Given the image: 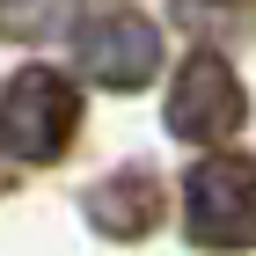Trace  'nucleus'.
<instances>
[{
	"mask_svg": "<svg viewBox=\"0 0 256 256\" xmlns=\"http://www.w3.org/2000/svg\"><path fill=\"white\" fill-rule=\"evenodd\" d=\"M80 139V88L59 66H22L0 88V154L22 168H52Z\"/></svg>",
	"mask_w": 256,
	"mask_h": 256,
	"instance_id": "obj_1",
	"label": "nucleus"
},
{
	"mask_svg": "<svg viewBox=\"0 0 256 256\" xmlns=\"http://www.w3.org/2000/svg\"><path fill=\"white\" fill-rule=\"evenodd\" d=\"M183 227L198 249H256V154H212L183 176Z\"/></svg>",
	"mask_w": 256,
	"mask_h": 256,
	"instance_id": "obj_2",
	"label": "nucleus"
},
{
	"mask_svg": "<svg viewBox=\"0 0 256 256\" xmlns=\"http://www.w3.org/2000/svg\"><path fill=\"white\" fill-rule=\"evenodd\" d=\"M242 124H249V88H242V74L220 59L212 44L190 52L183 74H176V88H168V132L190 139V146H227Z\"/></svg>",
	"mask_w": 256,
	"mask_h": 256,
	"instance_id": "obj_3",
	"label": "nucleus"
},
{
	"mask_svg": "<svg viewBox=\"0 0 256 256\" xmlns=\"http://www.w3.org/2000/svg\"><path fill=\"white\" fill-rule=\"evenodd\" d=\"M74 59H80V74L96 80V88L132 96V88H146V80L161 74V30L139 15V8H102V15L80 22Z\"/></svg>",
	"mask_w": 256,
	"mask_h": 256,
	"instance_id": "obj_4",
	"label": "nucleus"
},
{
	"mask_svg": "<svg viewBox=\"0 0 256 256\" xmlns=\"http://www.w3.org/2000/svg\"><path fill=\"white\" fill-rule=\"evenodd\" d=\"M161 176L154 168H118V176H102L88 190V220H96L110 242H146L161 227Z\"/></svg>",
	"mask_w": 256,
	"mask_h": 256,
	"instance_id": "obj_5",
	"label": "nucleus"
},
{
	"mask_svg": "<svg viewBox=\"0 0 256 256\" xmlns=\"http://www.w3.org/2000/svg\"><path fill=\"white\" fill-rule=\"evenodd\" d=\"M168 15H176V30H190L212 52L256 37V0H168Z\"/></svg>",
	"mask_w": 256,
	"mask_h": 256,
	"instance_id": "obj_6",
	"label": "nucleus"
},
{
	"mask_svg": "<svg viewBox=\"0 0 256 256\" xmlns=\"http://www.w3.org/2000/svg\"><path fill=\"white\" fill-rule=\"evenodd\" d=\"M52 30H66V0H0V37L37 44Z\"/></svg>",
	"mask_w": 256,
	"mask_h": 256,
	"instance_id": "obj_7",
	"label": "nucleus"
}]
</instances>
